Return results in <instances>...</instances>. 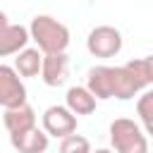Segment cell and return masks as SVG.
<instances>
[{
	"mask_svg": "<svg viewBox=\"0 0 153 153\" xmlns=\"http://www.w3.org/2000/svg\"><path fill=\"white\" fill-rule=\"evenodd\" d=\"M29 36L43 55L65 53L69 45V29L50 14H36L29 24Z\"/></svg>",
	"mask_w": 153,
	"mask_h": 153,
	"instance_id": "cell-1",
	"label": "cell"
},
{
	"mask_svg": "<svg viewBox=\"0 0 153 153\" xmlns=\"http://www.w3.org/2000/svg\"><path fill=\"white\" fill-rule=\"evenodd\" d=\"M110 143H112L115 153H148V136L129 117L112 120V124H110Z\"/></svg>",
	"mask_w": 153,
	"mask_h": 153,
	"instance_id": "cell-2",
	"label": "cell"
},
{
	"mask_svg": "<svg viewBox=\"0 0 153 153\" xmlns=\"http://www.w3.org/2000/svg\"><path fill=\"white\" fill-rule=\"evenodd\" d=\"M86 48L93 57H115L122 50V33H120V29H115L110 24H100V26L91 29V33L86 38Z\"/></svg>",
	"mask_w": 153,
	"mask_h": 153,
	"instance_id": "cell-3",
	"label": "cell"
},
{
	"mask_svg": "<svg viewBox=\"0 0 153 153\" xmlns=\"http://www.w3.org/2000/svg\"><path fill=\"white\" fill-rule=\"evenodd\" d=\"M41 124H43V131L48 136L65 139V136L76 131V115L67 105H50V108H45Z\"/></svg>",
	"mask_w": 153,
	"mask_h": 153,
	"instance_id": "cell-4",
	"label": "cell"
},
{
	"mask_svg": "<svg viewBox=\"0 0 153 153\" xmlns=\"http://www.w3.org/2000/svg\"><path fill=\"white\" fill-rule=\"evenodd\" d=\"M26 103V86L14 67L0 65V108H19Z\"/></svg>",
	"mask_w": 153,
	"mask_h": 153,
	"instance_id": "cell-5",
	"label": "cell"
},
{
	"mask_svg": "<svg viewBox=\"0 0 153 153\" xmlns=\"http://www.w3.org/2000/svg\"><path fill=\"white\" fill-rule=\"evenodd\" d=\"M29 41H31L29 29L22 24H10L7 14L0 10V57L17 55L29 45Z\"/></svg>",
	"mask_w": 153,
	"mask_h": 153,
	"instance_id": "cell-6",
	"label": "cell"
},
{
	"mask_svg": "<svg viewBox=\"0 0 153 153\" xmlns=\"http://www.w3.org/2000/svg\"><path fill=\"white\" fill-rule=\"evenodd\" d=\"M67 72H69V57L67 53H50V55H43V62H41V79L45 86H62L65 79H67Z\"/></svg>",
	"mask_w": 153,
	"mask_h": 153,
	"instance_id": "cell-7",
	"label": "cell"
},
{
	"mask_svg": "<svg viewBox=\"0 0 153 153\" xmlns=\"http://www.w3.org/2000/svg\"><path fill=\"white\" fill-rule=\"evenodd\" d=\"M10 143L14 151L19 153H45L48 151V143H50V136L36 127L22 131V134H10Z\"/></svg>",
	"mask_w": 153,
	"mask_h": 153,
	"instance_id": "cell-8",
	"label": "cell"
},
{
	"mask_svg": "<svg viewBox=\"0 0 153 153\" xmlns=\"http://www.w3.org/2000/svg\"><path fill=\"white\" fill-rule=\"evenodd\" d=\"M2 124L10 134H22V131L36 127V110L29 103H24L19 108H10L2 115Z\"/></svg>",
	"mask_w": 153,
	"mask_h": 153,
	"instance_id": "cell-9",
	"label": "cell"
},
{
	"mask_svg": "<svg viewBox=\"0 0 153 153\" xmlns=\"http://www.w3.org/2000/svg\"><path fill=\"white\" fill-rule=\"evenodd\" d=\"M96 96L86 88V86H72L65 96V105L74 112V115H91L96 110Z\"/></svg>",
	"mask_w": 153,
	"mask_h": 153,
	"instance_id": "cell-10",
	"label": "cell"
},
{
	"mask_svg": "<svg viewBox=\"0 0 153 153\" xmlns=\"http://www.w3.org/2000/svg\"><path fill=\"white\" fill-rule=\"evenodd\" d=\"M41 62H43V53L38 48H24L17 53L14 57V69L19 76H38L41 74Z\"/></svg>",
	"mask_w": 153,
	"mask_h": 153,
	"instance_id": "cell-11",
	"label": "cell"
},
{
	"mask_svg": "<svg viewBox=\"0 0 153 153\" xmlns=\"http://www.w3.org/2000/svg\"><path fill=\"white\" fill-rule=\"evenodd\" d=\"M60 153H91V141L74 131L60 141Z\"/></svg>",
	"mask_w": 153,
	"mask_h": 153,
	"instance_id": "cell-12",
	"label": "cell"
},
{
	"mask_svg": "<svg viewBox=\"0 0 153 153\" xmlns=\"http://www.w3.org/2000/svg\"><path fill=\"white\" fill-rule=\"evenodd\" d=\"M136 115H139L141 124H146V122L153 120V88L146 91L143 96H139V100H136Z\"/></svg>",
	"mask_w": 153,
	"mask_h": 153,
	"instance_id": "cell-13",
	"label": "cell"
},
{
	"mask_svg": "<svg viewBox=\"0 0 153 153\" xmlns=\"http://www.w3.org/2000/svg\"><path fill=\"white\" fill-rule=\"evenodd\" d=\"M143 62H146V72H148V81H151V86H153V55H146V57H143Z\"/></svg>",
	"mask_w": 153,
	"mask_h": 153,
	"instance_id": "cell-14",
	"label": "cell"
},
{
	"mask_svg": "<svg viewBox=\"0 0 153 153\" xmlns=\"http://www.w3.org/2000/svg\"><path fill=\"white\" fill-rule=\"evenodd\" d=\"M143 134H146V136H151V139H153V120H151V122H146V124H143Z\"/></svg>",
	"mask_w": 153,
	"mask_h": 153,
	"instance_id": "cell-15",
	"label": "cell"
},
{
	"mask_svg": "<svg viewBox=\"0 0 153 153\" xmlns=\"http://www.w3.org/2000/svg\"><path fill=\"white\" fill-rule=\"evenodd\" d=\"M91 153H115V151H110V148H98V151H91Z\"/></svg>",
	"mask_w": 153,
	"mask_h": 153,
	"instance_id": "cell-16",
	"label": "cell"
}]
</instances>
